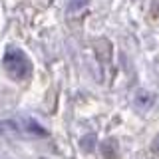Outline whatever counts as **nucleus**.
<instances>
[{"label":"nucleus","instance_id":"obj_1","mask_svg":"<svg viewBox=\"0 0 159 159\" xmlns=\"http://www.w3.org/2000/svg\"><path fill=\"white\" fill-rule=\"evenodd\" d=\"M48 129L40 125L32 117H14V119H0V135H12V137H32L44 139L48 137Z\"/></svg>","mask_w":159,"mask_h":159},{"label":"nucleus","instance_id":"obj_2","mask_svg":"<svg viewBox=\"0 0 159 159\" xmlns=\"http://www.w3.org/2000/svg\"><path fill=\"white\" fill-rule=\"evenodd\" d=\"M2 66L6 74L14 80H26L32 76V62L20 48H8L2 58Z\"/></svg>","mask_w":159,"mask_h":159},{"label":"nucleus","instance_id":"obj_3","mask_svg":"<svg viewBox=\"0 0 159 159\" xmlns=\"http://www.w3.org/2000/svg\"><path fill=\"white\" fill-rule=\"evenodd\" d=\"M153 103H155L153 93L145 92V89H139V92H135V96H133V106H135V109H139V111H147Z\"/></svg>","mask_w":159,"mask_h":159},{"label":"nucleus","instance_id":"obj_4","mask_svg":"<svg viewBox=\"0 0 159 159\" xmlns=\"http://www.w3.org/2000/svg\"><path fill=\"white\" fill-rule=\"evenodd\" d=\"M153 151H155V153H159V135L155 137V141H153Z\"/></svg>","mask_w":159,"mask_h":159},{"label":"nucleus","instance_id":"obj_5","mask_svg":"<svg viewBox=\"0 0 159 159\" xmlns=\"http://www.w3.org/2000/svg\"><path fill=\"white\" fill-rule=\"evenodd\" d=\"M42 159H46V157H42Z\"/></svg>","mask_w":159,"mask_h":159}]
</instances>
